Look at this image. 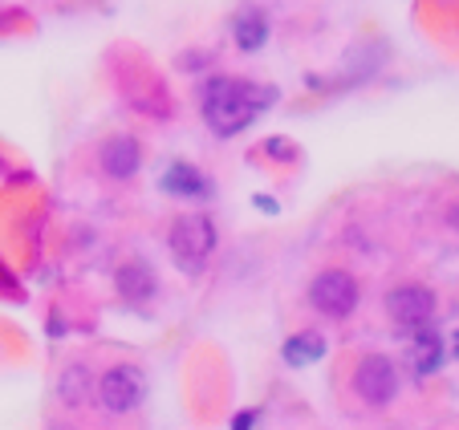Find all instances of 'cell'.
<instances>
[{"instance_id":"7a4b0ae2","label":"cell","mask_w":459,"mask_h":430,"mask_svg":"<svg viewBox=\"0 0 459 430\" xmlns=\"http://www.w3.org/2000/svg\"><path fill=\"white\" fill-rule=\"evenodd\" d=\"M216 252V228L208 215H183L171 228V256L183 272H200Z\"/></svg>"},{"instance_id":"8fae6325","label":"cell","mask_w":459,"mask_h":430,"mask_svg":"<svg viewBox=\"0 0 459 430\" xmlns=\"http://www.w3.org/2000/svg\"><path fill=\"white\" fill-rule=\"evenodd\" d=\"M232 37H236V45H240L244 53H256L260 45L269 41V21H264V13L244 9L240 17L232 21Z\"/></svg>"},{"instance_id":"5bb4252c","label":"cell","mask_w":459,"mask_h":430,"mask_svg":"<svg viewBox=\"0 0 459 430\" xmlns=\"http://www.w3.org/2000/svg\"><path fill=\"white\" fill-rule=\"evenodd\" d=\"M455 353H459V333H455Z\"/></svg>"},{"instance_id":"3957f363","label":"cell","mask_w":459,"mask_h":430,"mask_svg":"<svg viewBox=\"0 0 459 430\" xmlns=\"http://www.w3.org/2000/svg\"><path fill=\"white\" fill-rule=\"evenodd\" d=\"M309 305L333 321H346L358 309V280L350 272H342V268H330V272H321L309 284Z\"/></svg>"},{"instance_id":"7c38bea8","label":"cell","mask_w":459,"mask_h":430,"mask_svg":"<svg viewBox=\"0 0 459 430\" xmlns=\"http://www.w3.org/2000/svg\"><path fill=\"white\" fill-rule=\"evenodd\" d=\"M325 357V337L321 333H297V337H289L285 341V362L289 366H313V362H321Z\"/></svg>"},{"instance_id":"5b68a950","label":"cell","mask_w":459,"mask_h":430,"mask_svg":"<svg viewBox=\"0 0 459 430\" xmlns=\"http://www.w3.org/2000/svg\"><path fill=\"white\" fill-rule=\"evenodd\" d=\"M354 390L362 394V402H370V406L394 402V394H399V370H394V362L382 357V353L362 357L354 370Z\"/></svg>"},{"instance_id":"6da1fadb","label":"cell","mask_w":459,"mask_h":430,"mask_svg":"<svg viewBox=\"0 0 459 430\" xmlns=\"http://www.w3.org/2000/svg\"><path fill=\"white\" fill-rule=\"evenodd\" d=\"M264 106H273V90L252 86L240 78H212L204 86V118L220 138L240 134Z\"/></svg>"},{"instance_id":"9a60e30c","label":"cell","mask_w":459,"mask_h":430,"mask_svg":"<svg viewBox=\"0 0 459 430\" xmlns=\"http://www.w3.org/2000/svg\"><path fill=\"white\" fill-rule=\"evenodd\" d=\"M455 224H459V207H455Z\"/></svg>"},{"instance_id":"52a82bcc","label":"cell","mask_w":459,"mask_h":430,"mask_svg":"<svg viewBox=\"0 0 459 430\" xmlns=\"http://www.w3.org/2000/svg\"><path fill=\"white\" fill-rule=\"evenodd\" d=\"M143 167V147L134 138H110L102 147V171L110 179H130Z\"/></svg>"},{"instance_id":"ba28073f","label":"cell","mask_w":459,"mask_h":430,"mask_svg":"<svg viewBox=\"0 0 459 430\" xmlns=\"http://www.w3.org/2000/svg\"><path fill=\"white\" fill-rule=\"evenodd\" d=\"M155 272H151L147 264H122L118 268V293L126 297V301H134V305H143V301H151L155 297Z\"/></svg>"},{"instance_id":"277c9868","label":"cell","mask_w":459,"mask_h":430,"mask_svg":"<svg viewBox=\"0 0 459 430\" xmlns=\"http://www.w3.org/2000/svg\"><path fill=\"white\" fill-rule=\"evenodd\" d=\"M386 317L394 329H407V333L427 329L435 317V293L423 284H403V288L386 293Z\"/></svg>"},{"instance_id":"30bf717a","label":"cell","mask_w":459,"mask_h":430,"mask_svg":"<svg viewBox=\"0 0 459 430\" xmlns=\"http://www.w3.org/2000/svg\"><path fill=\"white\" fill-rule=\"evenodd\" d=\"M163 191L183 195V199H200V195H208V179H204L195 167H187V163H171L163 171Z\"/></svg>"},{"instance_id":"4fadbf2b","label":"cell","mask_w":459,"mask_h":430,"mask_svg":"<svg viewBox=\"0 0 459 430\" xmlns=\"http://www.w3.org/2000/svg\"><path fill=\"white\" fill-rule=\"evenodd\" d=\"M252 426V414H240V418H236V426L232 430H248Z\"/></svg>"},{"instance_id":"8992f818","label":"cell","mask_w":459,"mask_h":430,"mask_svg":"<svg viewBox=\"0 0 459 430\" xmlns=\"http://www.w3.org/2000/svg\"><path fill=\"white\" fill-rule=\"evenodd\" d=\"M143 390H147L143 370H134V366H114V370H106L102 382H98V402L110 414H130L143 402Z\"/></svg>"},{"instance_id":"9c48e42d","label":"cell","mask_w":459,"mask_h":430,"mask_svg":"<svg viewBox=\"0 0 459 430\" xmlns=\"http://www.w3.org/2000/svg\"><path fill=\"white\" fill-rule=\"evenodd\" d=\"M443 362V341L431 333V329H415V345H411V370H415V378H431L435 370H439Z\"/></svg>"}]
</instances>
